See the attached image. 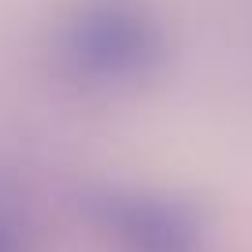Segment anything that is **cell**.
Listing matches in <instances>:
<instances>
[{"label": "cell", "mask_w": 252, "mask_h": 252, "mask_svg": "<svg viewBox=\"0 0 252 252\" xmlns=\"http://www.w3.org/2000/svg\"><path fill=\"white\" fill-rule=\"evenodd\" d=\"M74 60L82 63V71L100 78L145 74V67L156 60V30L137 11L123 15L115 8H104L78 23Z\"/></svg>", "instance_id": "1"}]
</instances>
